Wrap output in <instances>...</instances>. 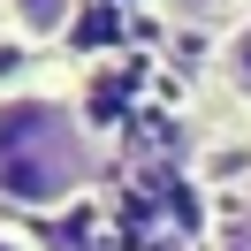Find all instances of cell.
Instances as JSON below:
<instances>
[{
	"label": "cell",
	"mask_w": 251,
	"mask_h": 251,
	"mask_svg": "<svg viewBox=\"0 0 251 251\" xmlns=\"http://www.w3.org/2000/svg\"><path fill=\"white\" fill-rule=\"evenodd\" d=\"M76 183V129L53 99H0V190L53 205Z\"/></svg>",
	"instance_id": "obj_1"
},
{
	"label": "cell",
	"mask_w": 251,
	"mask_h": 251,
	"mask_svg": "<svg viewBox=\"0 0 251 251\" xmlns=\"http://www.w3.org/2000/svg\"><path fill=\"white\" fill-rule=\"evenodd\" d=\"M8 16H16L23 38H61L76 23V0H8Z\"/></svg>",
	"instance_id": "obj_2"
},
{
	"label": "cell",
	"mask_w": 251,
	"mask_h": 251,
	"mask_svg": "<svg viewBox=\"0 0 251 251\" xmlns=\"http://www.w3.org/2000/svg\"><path fill=\"white\" fill-rule=\"evenodd\" d=\"M228 76H236V84H244V92H251V31H244V38H236V46H228Z\"/></svg>",
	"instance_id": "obj_3"
},
{
	"label": "cell",
	"mask_w": 251,
	"mask_h": 251,
	"mask_svg": "<svg viewBox=\"0 0 251 251\" xmlns=\"http://www.w3.org/2000/svg\"><path fill=\"white\" fill-rule=\"evenodd\" d=\"M175 8H183V16H205V8H213V16H221L228 0H175Z\"/></svg>",
	"instance_id": "obj_4"
}]
</instances>
